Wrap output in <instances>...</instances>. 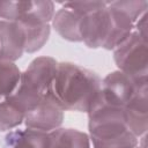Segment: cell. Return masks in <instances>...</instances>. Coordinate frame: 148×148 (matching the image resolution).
I'll return each instance as SVG.
<instances>
[{
    "label": "cell",
    "mask_w": 148,
    "mask_h": 148,
    "mask_svg": "<svg viewBox=\"0 0 148 148\" xmlns=\"http://www.w3.org/2000/svg\"><path fill=\"white\" fill-rule=\"evenodd\" d=\"M102 79L91 69L69 61L58 62L51 94L64 111L88 112Z\"/></svg>",
    "instance_id": "obj_1"
},
{
    "label": "cell",
    "mask_w": 148,
    "mask_h": 148,
    "mask_svg": "<svg viewBox=\"0 0 148 148\" xmlns=\"http://www.w3.org/2000/svg\"><path fill=\"white\" fill-rule=\"evenodd\" d=\"M57 66L58 61L54 58L43 56L35 58L21 72L18 84L9 97L24 112V116L51 94Z\"/></svg>",
    "instance_id": "obj_2"
},
{
    "label": "cell",
    "mask_w": 148,
    "mask_h": 148,
    "mask_svg": "<svg viewBox=\"0 0 148 148\" xmlns=\"http://www.w3.org/2000/svg\"><path fill=\"white\" fill-rule=\"evenodd\" d=\"M117 71L127 75L134 83L146 81L148 75V43L133 32L113 50Z\"/></svg>",
    "instance_id": "obj_3"
},
{
    "label": "cell",
    "mask_w": 148,
    "mask_h": 148,
    "mask_svg": "<svg viewBox=\"0 0 148 148\" xmlns=\"http://www.w3.org/2000/svg\"><path fill=\"white\" fill-rule=\"evenodd\" d=\"M111 18V30L103 46L105 50H113L134 30L135 22L148 9L146 0H126L108 2Z\"/></svg>",
    "instance_id": "obj_4"
},
{
    "label": "cell",
    "mask_w": 148,
    "mask_h": 148,
    "mask_svg": "<svg viewBox=\"0 0 148 148\" xmlns=\"http://www.w3.org/2000/svg\"><path fill=\"white\" fill-rule=\"evenodd\" d=\"M56 5L50 0H8L0 1V20L25 25L51 24Z\"/></svg>",
    "instance_id": "obj_5"
},
{
    "label": "cell",
    "mask_w": 148,
    "mask_h": 148,
    "mask_svg": "<svg viewBox=\"0 0 148 148\" xmlns=\"http://www.w3.org/2000/svg\"><path fill=\"white\" fill-rule=\"evenodd\" d=\"M88 135L91 148H135L139 145V138L120 120L88 125Z\"/></svg>",
    "instance_id": "obj_6"
},
{
    "label": "cell",
    "mask_w": 148,
    "mask_h": 148,
    "mask_svg": "<svg viewBox=\"0 0 148 148\" xmlns=\"http://www.w3.org/2000/svg\"><path fill=\"white\" fill-rule=\"evenodd\" d=\"M135 90L134 82L124 73L113 71L101 81L99 91L95 102L124 109Z\"/></svg>",
    "instance_id": "obj_7"
},
{
    "label": "cell",
    "mask_w": 148,
    "mask_h": 148,
    "mask_svg": "<svg viewBox=\"0 0 148 148\" xmlns=\"http://www.w3.org/2000/svg\"><path fill=\"white\" fill-rule=\"evenodd\" d=\"M134 84L135 90L124 108V119L126 127L140 139L148 130V80Z\"/></svg>",
    "instance_id": "obj_8"
},
{
    "label": "cell",
    "mask_w": 148,
    "mask_h": 148,
    "mask_svg": "<svg viewBox=\"0 0 148 148\" xmlns=\"http://www.w3.org/2000/svg\"><path fill=\"white\" fill-rule=\"evenodd\" d=\"M64 118L65 111L50 94L37 106L25 113L23 124L28 128L50 133L61 127Z\"/></svg>",
    "instance_id": "obj_9"
},
{
    "label": "cell",
    "mask_w": 148,
    "mask_h": 148,
    "mask_svg": "<svg viewBox=\"0 0 148 148\" xmlns=\"http://www.w3.org/2000/svg\"><path fill=\"white\" fill-rule=\"evenodd\" d=\"M111 30V18L108 5L81 17L80 35L82 42L90 49L103 47Z\"/></svg>",
    "instance_id": "obj_10"
},
{
    "label": "cell",
    "mask_w": 148,
    "mask_h": 148,
    "mask_svg": "<svg viewBox=\"0 0 148 148\" xmlns=\"http://www.w3.org/2000/svg\"><path fill=\"white\" fill-rule=\"evenodd\" d=\"M25 47L24 30L17 22L0 20V60L15 62Z\"/></svg>",
    "instance_id": "obj_11"
},
{
    "label": "cell",
    "mask_w": 148,
    "mask_h": 148,
    "mask_svg": "<svg viewBox=\"0 0 148 148\" xmlns=\"http://www.w3.org/2000/svg\"><path fill=\"white\" fill-rule=\"evenodd\" d=\"M80 20L81 16L65 7H61L56 10L51 21V27L62 39L79 43L82 42L80 35Z\"/></svg>",
    "instance_id": "obj_12"
},
{
    "label": "cell",
    "mask_w": 148,
    "mask_h": 148,
    "mask_svg": "<svg viewBox=\"0 0 148 148\" xmlns=\"http://www.w3.org/2000/svg\"><path fill=\"white\" fill-rule=\"evenodd\" d=\"M49 133L28 127L15 128L5 135V148H47Z\"/></svg>",
    "instance_id": "obj_13"
},
{
    "label": "cell",
    "mask_w": 148,
    "mask_h": 148,
    "mask_svg": "<svg viewBox=\"0 0 148 148\" xmlns=\"http://www.w3.org/2000/svg\"><path fill=\"white\" fill-rule=\"evenodd\" d=\"M47 148H91L88 133L59 127L49 133Z\"/></svg>",
    "instance_id": "obj_14"
},
{
    "label": "cell",
    "mask_w": 148,
    "mask_h": 148,
    "mask_svg": "<svg viewBox=\"0 0 148 148\" xmlns=\"http://www.w3.org/2000/svg\"><path fill=\"white\" fill-rule=\"evenodd\" d=\"M24 121V112L10 99L6 97L0 102V132H9L18 128Z\"/></svg>",
    "instance_id": "obj_15"
},
{
    "label": "cell",
    "mask_w": 148,
    "mask_h": 148,
    "mask_svg": "<svg viewBox=\"0 0 148 148\" xmlns=\"http://www.w3.org/2000/svg\"><path fill=\"white\" fill-rule=\"evenodd\" d=\"M21 27L25 35L24 53H36L47 43L51 32V24H21Z\"/></svg>",
    "instance_id": "obj_16"
},
{
    "label": "cell",
    "mask_w": 148,
    "mask_h": 148,
    "mask_svg": "<svg viewBox=\"0 0 148 148\" xmlns=\"http://www.w3.org/2000/svg\"><path fill=\"white\" fill-rule=\"evenodd\" d=\"M20 77L21 71L15 62L0 60V102L16 89Z\"/></svg>",
    "instance_id": "obj_17"
},
{
    "label": "cell",
    "mask_w": 148,
    "mask_h": 148,
    "mask_svg": "<svg viewBox=\"0 0 148 148\" xmlns=\"http://www.w3.org/2000/svg\"><path fill=\"white\" fill-rule=\"evenodd\" d=\"M61 7H65L79 16H84L89 13H92L97 9L106 7V1H67L61 2Z\"/></svg>",
    "instance_id": "obj_18"
},
{
    "label": "cell",
    "mask_w": 148,
    "mask_h": 148,
    "mask_svg": "<svg viewBox=\"0 0 148 148\" xmlns=\"http://www.w3.org/2000/svg\"><path fill=\"white\" fill-rule=\"evenodd\" d=\"M134 31L138 32L143 39L147 40V12L141 15V17L134 24Z\"/></svg>",
    "instance_id": "obj_19"
},
{
    "label": "cell",
    "mask_w": 148,
    "mask_h": 148,
    "mask_svg": "<svg viewBox=\"0 0 148 148\" xmlns=\"http://www.w3.org/2000/svg\"><path fill=\"white\" fill-rule=\"evenodd\" d=\"M135 148H147V146H146V145H140V143H139Z\"/></svg>",
    "instance_id": "obj_20"
}]
</instances>
